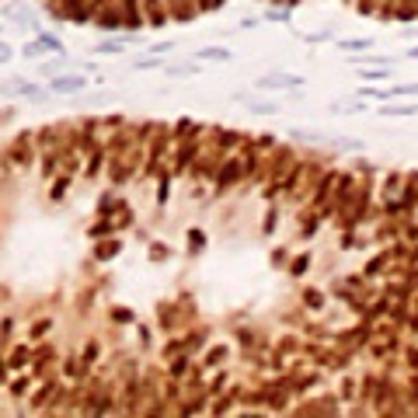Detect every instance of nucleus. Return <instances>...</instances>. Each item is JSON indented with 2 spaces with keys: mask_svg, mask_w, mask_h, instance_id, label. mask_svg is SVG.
Returning a JSON list of instances; mask_svg holds the SVG:
<instances>
[{
  "mask_svg": "<svg viewBox=\"0 0 418 418\" xmlns=\"http://www.w3.org/2000/svg\"><path fill=\"white\" fill-rule=\"evenodd\" d=\"M303 80L300 77H289V73H272V77H262V87H300Z\"/></svg>",
  "mask_w": 418,
  "mask_h": 418,
  "instance_id": "nucleus-1",
  "label": "nucleus"
},
{
  "mask_svg": "<svg viewBox=\"0 0 418 418\" xmlns=\"http://www.w3.org/2000/svg\"><path fill=\"white\" fill-rule=\"evenodd\" d=\"M244 105H248L251 112H258V115H276V112H279V105H276V101H251V98H248Z\"/></svg>",
  "mask_w": 418,
  "mask_h": 418,
  "instance_id": "nucleus-2",
  "label": "nucleus"
},
{
  "mask_svg": "<svg viewBox=\"0 0 418 418\" xmlns=\"http://www.w3.org/2000/svg\"><path fill=\"white\" fill-rule=\"evenodd\" d=\"M56 91H80L84 87V77H63V80H53Z\"/></svg>",
  "mask_w": 418,
  "mask_h": 418,
  "instance_id": "nucleus-3",
  "label": "nucleus"
},
{
  "mask_svg": "<svg viewBox=\"0 0 418 418\" xmlns=\"http://www.w3.org/2000/svg\"><path fill=\"white\" fill-rule=\"evenodd\" d=\"M227 56H230L227 49H202L199 53V60H227Z\"/></svg>",
  "mask_w": 418,
  "mask_h": 418,
  "instance_id": "nucleus-4",
  "label": "nucleus"
},
{
  "mask_svg": "<svg viewBox=\"0 0 418 418\" xmlns=\"http://www.w3.org/2000/svg\"><path fill=\"white\" fill-rule=\"evenodd\" d=\"M4 14H7L11 21H25V11H21L18 4H7V7H4Z\"/></svg>",
  "mask_w": 418,
  "mask_h": 418,
  "instance_id": "nucleus-5",
  "label": "nucleus"
},
{
  "mask_svg": "<svg viewBox=\"0 0 418 418\" xmlns=\"http://www.w3.org/2000/svg\"><path fill=\"white\" fill-rule=\"evenodd\" d=\"M342 46H345V49H369L373 42H369V39H348V42H342Z\"/></svg>",
  "mask_w": 418,
  "mask_h": 418,
  "instance_id": "nucleus-6",
  "label": "nucleus"
},
{
  "mask_svg": "<svg viewBox=\"0 0 418 418\" xmlns=\"http://www.w3.org/2000/svg\"><path fill=\"white\" fill-rule=\"evenodd\" d=\"M387 115H415V108L411 105H404V108H383Z\"/></svg>",
  "mask_w": 418,
  "mask_h": 418,
  "instance_id": "nucleus-7",
  "label": "nucleus"
},
{
  "mask_svg": "<svg viewBox=\"0 0 418 418\" xmlns=\"http://www.w3.org/2000/svg\"><path fill=\"white\" fill-rule=\"evenodd\" d=\"M390 94H418V84H404V87H394Z\"/></svg>",
  "mask_w": 418,
  "mask_h": 418,
  "instance_id": "nucleus-8",
  "label": "nucleus"
},
{
  "mask_svg": "<svg viewBox=\"0 0 418 418\" xmlns=\"http://www.w3.org/2000/svg\"><path fill=\"white\" fill-rule=\"evenodd\" d=\"M119 49H122L119 42H101V46H98V53H119Z\"/></svg>",
  "mask_w": 418,
  "mask_h": 418,
  "instance_id": "nucleus-9",
  "label": "nucleus"
},
{
  "mask_svg": "<svg viewBox=\"0 0 418 418\" xmlns=\"http://www.w3.org/2000/svg\"><path fill=\"white\" fill-rule=\"evenodd\" d=\"M4 60H11V49H7V46H0V63H4Z\"/></svg>",
  "mask_w": 418,
  "mask_h": 418,
  "instance_id": "nucleus-10",
  "label": "nucleus"
},
{
  "mask_svg": "<svg viewBox=\"0 0 418 418\" xmlns=\"http://www.w3.org/2000/svg\"><path fill=\"white\" fill-rule=\"evenodd\" d=\"M411 56H418V49H411Z\"/></svg>",
  "mask_w": 418,
  "mask_h": 418,
  "instance_id": "nucleus-11",
  "label": "nucleus"
}]
</instances>
